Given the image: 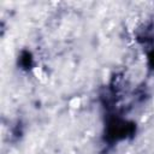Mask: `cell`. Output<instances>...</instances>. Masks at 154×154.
<instances>
[{
	"mask_svg": "<svg viewBox=\"0 0 154 154\" xmlns=\"http://www.w3.org/2000/svg\"><path fill=\"white\" fill-rule=\"evenodd\" d=\"M34 75H35V77L37 78V79H40V81H47V78H48V73H47V71H46V69L45 67H42V66H40V65H37L35 69H34Z\"/></svg>",
	"mask_w": 154,
	"mask_h": 154,
	"instance_id": "obj_1",
	"label": "cell"
}]
</instances>
